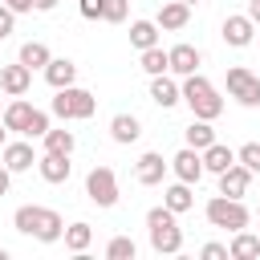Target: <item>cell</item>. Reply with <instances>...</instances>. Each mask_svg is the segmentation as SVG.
<instances>
[{"mask_svg":"<svg viewBox=\"0 0 260 260\" xmlns=\"http://www.w3.org/2000/svg\"><path fill=\"white\" fill-rule=\"evenodd\" d=\"M8 142V126H4V118H0V146Z\"/></svg>","mask_w":260,"mask_h":260,"instance_id":"b9f144b4","label":"cell"},{"mask_svg":"<svg viewBox=\"0 0 260 260\" xmlns=\"http://www.w3.org/2000/svg\"><path fill=\"white\" fill-rule=\"evenodd\" d=\"M187 20H191V4H183V0H167V4L158 8V16H154V24L167 28V32L187 28Z\"/></svg>","mask_w":260,"mask_h":260,"instance_id":"7c38bea8","label":"cell"},{"mask_svg":"<svg viewBox=\"0 0 260 260\" xmlns=\"http://www.w3.org/2000/svg\"><path fill=\"white\" fill-rule=\"evenodd\" d=\"M45 81H49L53 89H65V85L77 81V65H73L69 57H53V61L45 65Z\"/></svg>","mask_w":260,"mask_h":260,"instance_id":"d6986e66","label":"cell"},{"mask_svg":"<svg viewBox=\"0 0 260 260\" xmlns=\"http://www.w3.org/2000/svg\"><path fill=\"white\" fill-rule=\"evenodd\" d=\"M12 28H16V12H12V8H8V4L0 0V41H4V37H8Z\"/></svg>","mask_w":260,"mask_h":260,"instance_id":"e575fe53","label":"cell"},{"mask_svg":"<svg viewBox=\"0 0 260 260\" xmlns=\"http://www.w3.org/2000/svg\"><path fill=\"white\" fill-rule=\"evenodd\" d=\"M150 102L162 106V110H171V106L183 102V85H175L167 73H158V77H150Z\"/></svg>","mask_w":260,"mask_h":260,"instance_id":"2e32d148","label":"cell"},{"mask_svg":"<svg viewBox=\"0 0 260 260\" xmlns=\"http://www.w3.org/2000/svg\"><path fill=\"white\" fill-rule=\"evenodd\" d=\"M93 110H98V98H93L89 89H77V85H65V89H57V98H53V114L65 118V122L93 118Z\"/></svg>","mask_w":260,"mask_h":260,"instance_id":"3957f363","label":"cell"},{"mask_svg":"<svg viewBox=\"0 0 260 260\" xmlns=\"http://www.w3.org/2000/svg\"><path fill=\"white\" fill-rule=\"evenodd\" d=\"M0 114H4V110H0Z\"/></svg>","mask_w":260,"mask_h":260,"instance_id":"ee69618b","label":"cell"},{"mask_svg":"<svg viewBox=\"0 0 260 260\" xmlns=\"http://www.w3.org/2000/svg\"><path fill=\"white\" fill-rule=\"evenodd\" d=\"M167 167H171V162H162V154H158V150H146V154L134 162V179H138L142 187H154V183H162Z\"/></svg>","mask_w":260,"mask_h":260,"instance_id":"8fae6325","label":"cell"},{"mask_svg":"<svg viewBox=\"0 0 260 260\" xmlns=\"http://www.w3.org/2000/svg\"><path fill=\"white\" fill-rule=\"evenodd\" d=\"M110 134H114V142L130 146V142H138V134H142V122H138L134 114H114V118H110Z\"/></svg>","mask_w":260,"mask_h":260,"instance_id":"ffe728a7","label":"cell"},{"mask_svg":"<svg viewBox=\"0 0 260 260\" xmlns=\"http://www.w3.org/2000/svg\"><path fill=\"white\" fill-rule=\"evenodd\" d=\"M130 45L142 53V49H150V45H158V24L154 20H134L130 24Z\"/></svg>","mask_w":260,"mask_h":260,"instance_id":"484cf974","label":"cell"},{"mask_svg":"<svg viewBox=\"0 0 260 260\" xmlns=\"http://www.w3.org/2000/svg\"><path fill=\"white\" fill-rule=\"evenodd\" d=\"M232 162H236V150L223 146V142H211V146L203 150V171H211V175H223Z\"/></svg>","mask_w":260,"mask_h":260,"instance_id":"44dd1931","label":"cell"},{"mask_svg":"<svg viewBox=\"0 0 260 260\" xmlns=\"http://www.w3.org/2000/svg\"><path fill=\"white\" fill-rule=\"evenodd\" d=\"M61 236H65V219H61L53 207H41L37 228H32V240H41V244H57Z\"/></svg>","mask_w":260,"mask_h":260,"instance_id":"5bb4252c","label":"cell"},{"mask_svg":"<svg viewBox=\"0 0 260 260\" xmlns=\"http://www.w3.org/2000/svg\"><path fill=\"white\" fill-rule=\"evenodd\" d=\"M252 187V171L244 162H232L223 175H219V195H232V199H244Z\"/></svg>","mask_w":260,"mask_h":260,"instance_id":"30bf717a","label":"cell"},{"mask_svg":"<svg viewBox=\"0 0 260 260\" xmlns=\"http://www.w3.org/2000/svg\"><path fill=\"white\" fill-rule=\"evenodd\" d=\"M28 85H32V69H28L24 61H16V65H0V89H4L8 98H24Z\"/></svg>","mask_w":260,"mask_h":260,"instance_id":"52a82bcc","label":"cell"},{"mask_svg":"<svg viewBox=\"0 0 260 260\" xmlns=\"http://www.w3.org/2000/svg\"><path fill=\"white\" fill-rule=\"evenodd\" d=\"M183 138H187V146H195V150H207V146L215 142V130H211V122H207V118H195V122L183 130Z\"/></svg>","mask_w":260,"mask_h":260,"instance_id":"cb8c5ba5","label":"cell"},{"mask_svg":"<svg viewBox=\"0 0 260 260\" xmlns=\"http://www.w3.org/2000/svg\"><path fill=\"white\" fill-rule=\"evenodd\" d=\"M134 252H138V248H134L130 236H114V240L106 244V256H110V260H134Z\"/></svg>","mask_w":260,"mask_h":260,"instance_id":"4dcf8cb0","label":"cell"},{"mask_svg":"<svg viewBox=\"0 0 260 260\" xmlns=\"http://www.w3.org/2000/svg\"><path fill=\"white\" fill-rule=\"evenodd\" d=\"M61 240H65V248H69V252H77V256H81V252L93 244V228L77 219V223H69V228H65V236H61Z\"/></svg>","mask_w":260,"mask_h":260,"instance_id":"d4e9b609","label":"cell"},{"mask_svg":"<svg viewBox=\"0 0 260 260\" xmlns=\"http://www.w3.org/2000/svg\"><path fill=\"white\" fill-rule=\"evenodd\" d=\"M228 252H232V260H252V256H260V236H252V232H232V244H228Z\"/></svg>","mask_w":260,"mask_h":260,"instance_id":"603a6c76","label":"cell"},{"mask_svg":"<svg viewBox=\"0 0 260 260\" xmlns=\"http://www.w3.org/2000/svg\"><path fill=\"white\" fill-rule=\"evenodd\" d=\"M32 114H37V106H28L24 98H16V102H8L4 106V126L8 130H16V134H28V122H32Z\"/></svg>","mask_w":260,"mask_h":260,"instance_id":"e0dca14e","label":"cell"},{"mask_svg":"<svg viewBox=\"0 0 260 260\" xmlns=\"http://www.w3.org/2000/svg\"><path fill=\"white\" fill-rule=\"evenodd\" d=\"M219 37L232 45V49H244V45H252V37H256V20L244 12V16H228L223 20V28H219Z\"/></svg>","mask_w":260,"mask_h":260,"instance_id":"9c48e42d","label":"cell"},{"mask_svg":"<svg viewBox=\"0 0 260 260\" xmlns=\"http://www.w3.org/2000/svg\"><path fill=\"white\" fill-rule=\"evenodd\" d=\"M183 4H199V0H183Z\"/></svg>","mask_w":260,"mask_h":260,"instance_id":"7bdbcfd3","label":"cell"},{"mask_svg":"<svg viewBox=\"0 0 260 260\" xmlns=\"http://www.w3.org/2000/svg\"><path fill=\"white\" fill-rule=\"evenodd\" d=\"M8 187H12V171H8L4 162H0V199L8 195Z\"/></svg>","mask_w":260,"mask_h":260,"instance_id":"74e56055","label":"cell"},{"mask_svg":"<svg viewBox=\"0 0 260 260\" xmlns=\"http://www.w3.org/2000/svg\"><path fill=\"white\" fill-rule=\"evenodd\" d=\"M0 158H4V167H8L12 175H16V171H28V167L37 162V154H32V142H4Z\"/></svg>","mask_w":260,"mask_h":260,"instance_id":"ac0fdd59","label":"cell"},{"mask_svg":"<svg viewBox=\"0 0 260 260\" xmlns=\"http://www.w3.org/2000/svg\"><path fill=\"white\" fill-rule=\"evenodd\" d=\"M228 98H236L240 106H260V77L244 65L228 69Z\"/></svg>","mask_w":260,"mask_h":260,"instance_id":"8992f818","label":"cell"},{"mask_svg":"<svg viewBox=\"0 0 260 260\" xmlns=\"http://www.w3.org/2000/svg\"><path fill=\"white\" fill-rule=\"evenodd\" d=\"M142 69H146L150 77H158V73H171V53H167V49H158V45L142 49Z\"/></svg>","mask_w":260,"mask_h":260,"instance_id":"83f0119b","label":"cell"},{"mask_svg":"<svg viewBox=\"0 0 260 260\" xmlns=\"http://www.w3.org/2000/svg\"><path fill=\"white\" fill-rule=\"evenodd\" d=\"M199 256H203V260H228L232 252H228V244H203Z\"/></svg>","mask_w":260,"mask_h":260,"instance_id":"d590c367","label":"cell"},{"mask_svg":"<svg viewBox=\"0 0 260 260\" xmlns=\"http://www.w3.org/2000/svg\"><path fill=\"white\" fill-rule=\"evenodd\" d=\"M12 12H32V0H4Z\"/></svg>","mask_w":260,"mask_h":260,"instance_id":"f35d334b","label":"cell"},{"mask_svg":"<svg viewBox=\"0 0 260 260\" xmlns=\"http://www.w3.org/2000/svg\"><path fill=\"white\" fill-rule=\"evenodd\" d=\"M20 61H24L28 69H45V65L53 61V53H49L45 41H24V45H20Z\"/></svg>","mask_w":260,"mask_h":260,"instance_id":"4316f807","label":"cell"},{"mask_svg":"<svg viewBox=\"0 0 260 260\" xmlns=\"http://www.w3.org/2000/svg\"><path fill=\"white\" fill-rule=\"evenodd\" d=\"M37 171H41L45 183H65L69 171H73V162H69V154H53V150H45V154L37 158Z\"/></svg>","mask_w":260,"mask_h":260,"instance_id":"4fadbf2b","label":"cell"},{"mask_svg":"<svg viewBox=\"0 0 260 260\" xmlns=\"http://www.w3.org/2000/svg\"><path fill=\"white\" fill-rule=\"evenodd\" d=\"M146 232H150V248H154L158 256H175V252H183V228L175 223V211H171L167 203L146 211Z\"/></svg>","mask_w":260,"mask_h":260,"instance_id":"6da1fadb","label":"cell"},{"mask_svg":"<svg viewBox=\"0 0 260 260\" xmlns=\"http://www.w3.org/2000/svg\"><path fill=\"white\" fill-rule=\"evenodd\" d=\"M45 134H49V114H45V110H37V114H32V122H28V134H24V138H45Z\"/></svg>","mask_w":260,"mask_h":260,"instance_id":"836d02e7","label":"cell"},{"mask_svg":"<svg viewBox=\"0 0 260 260\" xmlns=\"http://www.w3.org/2000/svg\"><path fill=\"white\" fill-rule=\"evenodd\" d=\"M171 171H175V179H183V183H199V179H203V150L183 146V150L171 158Z\"/></svg>","mask_w":260,"mask_h":260,"instance_id":"ba28073f","label":"cell"},{"mask_svg":"<svg viewBox=\"0 0 260 260\" xmlns=\"http://www.w3.org/2000/svg\"><path fill=\"white\" fill-rule=\"evenodd\" d=\"M207 223L211 228H223V232H240V228H248V207L240 203V199H232V195H215V199H207Z\"/></svg>","mask_w":260,"mask_h":260,"instance_id":"277c9868","label":"cell"},{"mask_svg":"<svg viewBox=\"0 0 260 260\" xmlns=\"http://www.w3.org/2000/svg\"><path fill=\"white\" fill-rule=\"evenodd\" d=\"M167 53H171V73H179V77L199 73V65H203V53H199L195 45H175V49H167Z\"/></svg>","mask_w":260,"mask_h":260,"instance_id":"9a60e30c","label":"cell"},{"mask_svg":"<svg viewBox=\"0 0 260 260\" xmlns=\"http://www.w3.org/2000/svg\"><path fill=\"white\" fill-rule=\"evenodd\" d=\"M102 4H106V0H81L77 8H81L85 20H102Z\"/></svg>","mask_w":260,"mask_h":260,"instance_id":"8d00e7d4","label":"cell"},{"mask_svg":"<svg viewBox=\"0 0 260 260\" xmlns=\"http://www.w3.org/2000/svg\"><path fill=\"white\" fill-rule=\"evenodd\" d=\"M37 215H41V207H37V203H24V207H16V211H12V228H16L20 236H32Z\"/></svg>","mask_w":260,"mask_h":260,"instance_id":"f546056e","label":"cell"},{"mask_svg":"<svg viewBox=\"0 0 260 260\" xmlns=\"http://www.w3.org/2000/svg\"><path fill=\"white\" fill-rule=\"evenodd\" d=\"M183 102L191 106L195 118H207V122H215V118L223 114V98L215 93V85H211L203 73H187V77H183Z\"/></svg>","mask_w":260,"mask_h":260,"instance_id":"7a4b0ae2","label":"cell"},{"mask_svg":"<svg viewBox=\"0 0 260 260\" xmlns=\"http://www.w3.org/2000/svg\"><path fill=\"white\" fill-rule=\"evenodd\" d=\"M126 12H130V0H106L102 4V20H110V24H122Z\"/></svg>","mask_w":260,"mask_h":260,"instance_id":"d6a6232c","label":"cell"},{"mask_svg":"<svg viewBox=\"0 0 260 260\" xmlns=\"http://www.w3.org/2000/svg\"><path fill=\"white\" fill-rule=\"evenodd\" d=\"M41 142H45V150H53V154H73V150H77L73 130H53V126H49V134H45Z\"/></svg>","mask_w":260,"mask_h":260,"instance_id":"f1b7e54d","label":"cell"},{"mask_svg":"<svg viewBox=\"0 0 260 260\" xmlns=\"http://www.w3.org/2000/svg\"><path fill=\"white\" fill-rule=\"evenodd\" d=\"M32 8H37V12H53V8H57V0H32Z\"/></svg>","mask_w":260,"mask_h":260,"instance_id":"ab89813d","label":"cell"},{"mask_svg":"<svg viewBox=\"0 0 260 260\" xmlns=\"http://www.w3.org/2000/svg\"><path fill=\"white\" fill-rule=\"evenodd\" d=\"M236 162H244L252 175H260V142H244V146L236 150Z\"/></svg>","mask_w":260,"mask_h":260,"instance_id":"1f68e13d","label":"cell"},{"mask_svg":"<svg viewBox=\"0 0 260 260\" xmlns=\"http://www.w3.org/2000/svg\"><path fill=\"white\" fill-rule=\"evenodd\" d=\"M162 203H167V207H171L175 215H183V211H191V207H195V195H191V183H183V179H179V183H171V187L162 191Z\"/></svg>","mask_w":260,"mask_h":260,"instance_id":"7402d4cb","label":"cell"},{"mask_svg":"<svg viewBox=\"0 0 260 260\" xmlns=\"http://www.w3.org/2000/svg\"><path fill=\"white\" fill-rule=\"evenodd\" d=\"M248 16H252V20L260 24V0H248Z\"/></svg>","mask_w":260,"mask_h":260,"instance_id":"60d3db41","label":"cell"},{"mask_svg":"<svg viewBox=\"0 0 260 260\" xmlns=\"http://www.w3.org/2000/svg\"><path fill=\"white\" fill-rule=\"evenodd\" d=\"M85 195H89V203H98V207H114V203H118V175H114L110 167H93V171L85 175Z\"/></svg>","mask_w":260,"mask_h":260,"instance_id":"5b68a950","label":"cell"}]
</instances>
